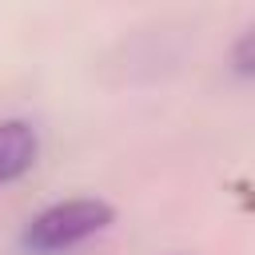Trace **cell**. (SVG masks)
Wrapping results in <instances>:
<instances>
[{
  "instance_id": "obj_1",
  "label": "cell",
  "mask_w": 255,
  "mask_h": 255,
  "mask_svg": "<svg viewBox=\"0 0 255 255\" xmlns=\"http://www.w3.org/2000/svg\"><path fill=\"white\" fill-rule=\"evenodd\" d=\"M112 219H116V207L108 199H100V195H76V199L52 203L40 215H32L28 227L20 231V247L32 251V255H56V251H68V247L92 239Z\"/></svg>"
},
{
  "instance_id": "obj_2",
  "label": "cell",
  "mask_w": 255,
  "mask_h": 255,
  "mask_svg": "<svg viewBox=\"0 0 255 255\" xmlns=\"http://www.w3.org/2000/svg\"><path fill=\"white\" fill-rule=\"evenodd\" d=\"M40 155V135L28 120H0V183H12L32 171Z\"/></svg>"
},
{
  "instance_id": "obj_3",
  "label": "cell",
  "mask_w": 255,
  "mask_h": 255,
  "mask_svg": "<svg viewBox=\"0 0 255 255\" xmlns=\"http://www.w3.org/2000/svg\"><path fill=\"white\" fill-rule=\"evenodd\" d=\"M251 44H255V32L247 28V32L239 36V44H235V52H231V68H235L239 76H251V64H255V60H251Z\"/></svg>"
}]
</instances>
